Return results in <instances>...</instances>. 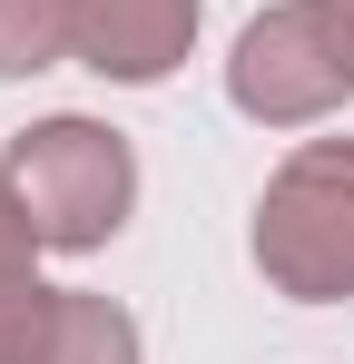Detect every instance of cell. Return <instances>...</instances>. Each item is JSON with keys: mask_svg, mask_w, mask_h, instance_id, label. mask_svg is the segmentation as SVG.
I'll return each mask as SVG.
<instances>
[{"mask_svg": "<svg viewBox=\"0 0 354 364\" xmlns=\"http://www.w3.org/2000/svg\"><path fill=\"white\" fill-rule=\"evenodd\" d=\"M246 256L286 305H354V138H305L276 158Z\"/></svg>", "mask_w": 354, "mask_h": 364, "instance_id": "cell-1", "label": "cell"}, {"mask_svg": "<svg viewBox=\"0 0 354 364\" xmlns=\"http://www.w3.org/2000/svg\"><path fill=\"white\" fill-rule=\"evenodd\" d=\"M0 168L20 187V207L40 217L50 256H99V246L128 227V207H138V148H128L109 119H79V109L30 119L0 148Z\"/></svg>", "mask_w": 354, "mask_h": 364, "instance_id": "cell-2", "label": "cell"}, {"mask_svg": "<svg viewBox=\"0 0 354 364\" xmlns=\"http://www.w3.org/2000/svg\"><path fill=\"white\" fill-rule=\"evenodd\" d=\"M227 99L256 128H315L354 99V0H266L227 50Z\"/></svg>", "mask_w": 354, "mask_h": 364, "instance_id": "cell-3", "label": "cell"}, {"mask_svg": "<svg viewBox=\"0 0 354 364\" xmlns=\"http://www.w3.org/2000/svg\"><path fill=\"white\" fill-rule=\"evenodd\" d=\"M207 0H79V40L69 60L109 89H158L168 69H187Z\"/></svg>", "mask_w": 354, "mask_h": 364, "instance_id": "cell-4", "label": "cell"}, {"mask_svg": "<svg viewBox=\"0 0 354 364\" xmlns=\"http://www.w3.org/2000/svg\"><path fill=\"white\" fill-rule=\"evenodd\" d=\"M50 364H148L138 315H128L118 296H99V286H69V305H59V355Z\"/></svg>", "mask_w": 354, "mask_h": 364, "instance_id": "cell-5", "label": "cell"}, {"mask_svg": "<svg viewBox=\"0 0 354 364\" xmlns=\"http://www.w3.org/2000/svg\"><path fill=\"white\" fill-rule=\"evenodd\" d=\"M79 40V0H0V79H40Z\"/></svg>", "mask_w": 354, "mask_h": 364, "instance_id": "cell-6", "label": "cell"}, {"mask_svg": "<svg viewBox=\"0 0 354 364\" xmlns=\"http://www.w3.org/2000/svg\"><path fill=\"white\" fill-rule=\"evenodd\" d=\"M59 305H69V286H40V266L0 276V364H50L59 355Z\"/></svg>", "mask_w": 354, "mask_h": 364, "instance_id": "cell-7", "label": "cell"}, {"mask_svg": "<svg viewBox=\"0 0 354 364\" xmlns=\"http://www.w3.org/2000/svg\"><path fill=\"white\" fill-rule=\"evenodd\" d=\"M40 217H30V207H20V187H10V168H0V276H30V266H40Z\"/></svg>", "mask_w": 354, "mask_h": 364, "instance_id": "cell-8", "label": "cell"}]
</instances>
